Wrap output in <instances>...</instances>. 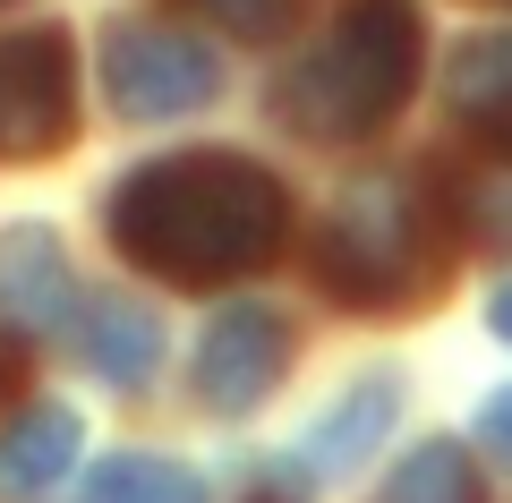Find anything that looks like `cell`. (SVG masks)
<instances>
[{
	"instance_id": "7a4b0ae2",
	"label": "cell",
	"mask_w": 512,
	"mask_h": 503,
	"mask_svg": "<svg viewBox=\"0 0 512 503\" xmlns=\"http://www.w3.org/2000/svg\"><path fill=\"white\" fill-rule=\"evenodd\" d=\"M419 86V9L410 0H350L342 26L282 77V120L308 137H359L384 128Z\"/></svg>"
},
{
	"instance_id": "3957f363",
	"label": "cell",
	"mask_w": 512,
	"mask_h": 503,
	"mask_svg": "<svg viewBox=\"0 0 512 503\" xmlns=\"http://www.w3.org/2000/svg\"><path fill=\"white\" fill-rule=\"evenodd\" d=\"M316 273L333 299L350 307H402L436 282V222H427V188L410 171H367L333 197L325 239H316Z\"/></svg>"
},
{
	"instance_id": "7c38bea8",
	"label": "cell",
	"mask_w": 512,
	"mask_h": 503,
	"mask_svg": "<svg viewBox=\"0 0 512 503\" xmlns=\"http://www.w3.org/2000/svg\"><path fill=\"white\" fill-rule=\"evenodd\" d=\"M86 503H205V486L180 461H154V452H111L86 469Z\"/></svg>"
},
{
	"instance_id": "52a82bcc",
	"label": "cell",
	"mask_w": 512,
	"mask_h": 503,
	"mask_svg": "<svg viewBox=\"0 0 512 503\" xmlns=\"http://www.w3.org/2000/svg\"><path fill=\"white\" fill-rule=\"evenodd\" d=\"M0 324H18V333L77 324V273H69V256H60V239L43 222L0 231Z\"/></svg>"
},
{
	"instance_id": "e0dca14e",
	"label": "cell",
	"mask_w": 512,
	"mask_h": 503,
	"mask_svg": "<svg viewBox=\"0 0 512 503\" xmlns=\"http://www.w3.org/2000/svg\"><path fill=\"white\" fill-rule=\"evenodd\" d=\"M487 324H495V333L512 342V282H495V299H487Z\"/></svg>"
},
{
	"instance_id": "277c9868",
	"label": "cell",
	"mask_w": 512,
	"mask_h": 503,
	"mask_svg": "<svg viewBox=\"0 0 512 503\" xmlns=\"http://www.w3.org/2000/svg\"><path fill=\"white\" fill-rule=\"evenodd\" d=\"M103 86L128 120H180V111H205L222 94V60L180 26H111Z\"/></svg>"
},
{
	"instance_id": "6da1fadb",
	"label": "cell",
	"mask_w": 512,
	"mask_h": 503,
	"mask_svg": "<svg viewBox=\"0 0 512 503\" xmlns=\"http://www.w3.org/2000/svg\"><path fill=\"white\" fill-rule=\"evenodd\" d=\"M282 231H291V197L248 154H163V162H137L111 188L120 256L188 290L256 273L282 248Z\"/></svg>"
},
{
	"instance_id": "ba28073f",
	"label": "cell",
	"mask_w": 512,
	"mask_h": 503,
	"mask_svg": "<svg viewBox=\"0 0 512 503\" xmlns=\"http://www.w3.org/2000/svg\"><path fill=\"white\" fill-rule=\"evenodd\" d=\"M444 103H453V120L470 128L478 145H495V154L512 162V26L470 35L453 52V69H444Z\"/></svg>"
},
{
	"instance_id": "8fae6325",
	"label": "cell",
	"mask_w": 512,
	"mask_h": 503,
	"mask_svg": "<svg viewBox=\"0 0 512 503\" xmlns=\"http://www.w3.org/2000/svg\"><path fill=\"white\" fill-rule=\"evenodd\" d=\"M77 333H86L94 376H111V384H146L154 359H163V324H154L146 307H128V299H94L86 316H77Z\"/></svg>"
},
{
	"instance_id": "30bf717a",
	"label": "cell",
	"mask_w": 512,
	"mask_h": 503,
	"mask_svg": "<svg viewBox=\"0 0 512 503\" xmlns=\"http://www.w3.org/2000/svg\"><path fill=\"white\" fill-rule=\"evenodd\" d=\"M69 461H77V410H60V401H35L0 427V495L9 503L52 495L69 478Z\"/></svg>"
},
{
	"instance_id": "9a60e30c",
	"label": "cell",
	"mask_w": 512,
	"mask_h": 503,
	"mask_svg": "<svg viewBox=\"0 0 512 503\" xmlns=\"http://www.w3.org/2000/svg\"><path fill=\"white\" fill-rule=\"evenodd\" d=\"M478 435H487L495 461L512 469V384H504V393H487V410H478Z\"/></svg>"
},
{
	"instance_id": "5b68a950",
	"label": "cell",
	"mask_w": 512,
	"mask_h": 503,
	"mask_svg": "<svg viewBox=\"0 0 512 503\" xmlns=\"http://www.w3.org/2000/svg\"><path fill=\"white\" fill-rule=\"evenodd\" d=\"M77 128V60L60 26H26L0 43V154H60Z\"/></svg>"
},
{
	"instance_id": "9c48e42d",
	"label": "cell",
	"mask_w": 512,
	"mask_h": 503,
	"mask_svg": "<svg viewBox=\"0 0 512 503\" xmlns=\"http://www.w3.org/2000/svg\"><path fill=\"white\" fill-rule=\"evenodd\" d=\"M393 410H402V384H393V376L350 384V393H342V401H333V410L308 427V452H299V469H308V478H350V469H359L367 452L384 444Z\"/></svg>"
},
{
	"instance_id": "8992f818",
	"label": "cell",
	"mask_w": 512,
	"mask_h": 503,
	"mask_svg": "<svg viewBox=\"0 0 512 503\" xmlns=\"http://www.w3.org/2000/svg\"><path fill=\"white\" fill-rule=\"evenodd\" d=\"M282 359H291V333H282L274 307H222L197 342V393L214 410H256L274 393Z\"/></svg>"
},
{
	"instance_id": "4fadbf2b",
	"label": "cell",
	"mask_w": 512,
	"mask_h": 503,
	"mask_svg": "<svg viewBox=\"0 0 512 503\" xmlns=\"http://www.w3.org/2000/svg\"><path fill=\"white\" fill-rule=\"evenodd\" d=\"M376 503H478V469L461 444H419L393 478H384Z\"/></svg>"
},
{
	"instance_id": "5bb4252c",
	"label": "cell",
	"mask_w": 512,
	"mask_h": 503,
	"mask_svg": "<svg viewBox=\"0 0 512 503\" xmlns=\"http://www.w3.org/2000/svg\"><path fill=\"white\" fill-rule=\"evenodd\" d=\"M205 18H222V35H248V43H274L282 26H291L299 0H197Z\"/></svg>"
},
{
	"instance_id": "2e32d148",
	"label": "cell",
	"mask_w": 512,
	"mask_h": 503,
	"mask_svg": "<svg viewBox=\"0 0 512 503\" xmlns=\"http://www.w3.org/2000/svg\"><path fill=\"white\" fill-rule=\"evenodd\" d=\"M248 503H299V478H291V469H274V478L256 486V495H248Z\"/></svg>"
}]
</instances>
